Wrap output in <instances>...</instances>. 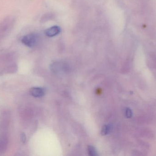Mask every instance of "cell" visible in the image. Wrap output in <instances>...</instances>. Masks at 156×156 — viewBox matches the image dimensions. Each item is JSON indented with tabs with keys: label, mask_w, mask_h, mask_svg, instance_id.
I'll list each match as a JSON object with an SVG mask.
<instances>
[{
	"label": "cell",
	"mask_w": 156,
	"mask_h": 156,
	"mask_svg": "<svg viewBox=\"0 0 156 156\" xmlns=\"http://www.w3.org/2000/svg\"><path fill=\"white\" fill-rule=\"evenodd\" d=\"M14 19L12 17H7L0 23V41L10 32L13 25Z\"/></svg>",
	"instance_id": "obj_1"
},
{
	"label": "cell",
	"mask_w": 156,
	"mask_h": 156,
	"mask_svg": "<svg viewBox=\"0 0 156 156\" xmlns=\"http://www.w3.org/2000/svg\"><path fill=\"white\" fill-rule=\"evenodd\" d=\"M22 43L29 47L34 46L38 42V36L35 34H29L24 36L21 39Z\"/></svg>",
	"instance_id": "obj_2"
},
{
	"label": "cell",
	"mask_w": 156,
	"mask_h": 156,
	"mask_svg": "<svg viewBox=\"0 0 156 156\" xmlns=\"http://www.w3.org/2000/svg\"><path fill=\"white\" fill-rule=\"evenodd\" d=\"M61 29L58 26H54L46 29L45 34L47 36L49 37H53L55 36L60 33Z\"/></svg>",
	"instance_id": "obj_3"
},
{
	"label": "cell",
	"mask_w": 156,
	"mask_h": 156,
	"mask_svg": "<svg viewBox=\"0 0 156 156\" xmlns=\"http://www.w3.org/2000/svg\"><path fill=\"white\" fill-rule=\"evenodd\" d=\"M30 93L34 97H42L44 94V90L39 88H32L30 89Z\"/></svg>",
	"instance_id": "obj_4"
},
{
	"label": "cell",
	"mask_w": 156,
	"mask_h": 156,
	"mask_svg": "<svg viewBox=\"0 0 156 156\" xmlns=\"http://www.w3.org/2000/svg\"><path fill=\"white\" fill-rule=\"evenodd\" d=\"M112 126L110 125H105L103 127L101 130V134L105 135L110 132L112 130Z\"/></svg>",
	"instance_id": "obj_5"
},
{
	"label": "cell",
	"mask_w": 156,
	"mask_h": 156,
	"mask_svg": "<svg viewBox=\"0 0 156 156\" xmlns=\"http://www.w3.org/2000/svg\"><path fill=\"white\" fill-rule=\"evenodd\" d=\"M88 152H89L90 155L92 156L96 155V150L93 147L91 146L88 147Z\"/></svg>",
	"instance_id": "obj_6"
},
{
	"label": "cell",
	"mask_w": 156,
	"mask_h": 156,
	"mask_svg": "<svg viewBox=\"0 0 156 156\" xmlns=\"http://www.w3.org/2000/svg\"><path fill=\"white\" fill-rule=\"evenodd\" d=\"M126 115L127 118H131L132 116V110L129 108H127L126 111Z\"/></svg>",
	"instance_id": "obj_7"
}]
</instances>
